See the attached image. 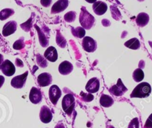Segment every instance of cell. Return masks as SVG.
Returning a JSON list of instances; mask_svg holds the SVG:
<instances>
[{"label": "cell", "mask_w": 152, "mask_h": 128, "mask_svg": "<svg viewBox=\"0 0 152 128\" xmlns=\"http://www.w3.org/2000/svg\"><path fill=\"white\" fill-rule=\"evenodd\" d=\"M37 82H38V84L42 87L48 86L52 83L51 74L48 72L42 73L37 77Z\"/></svg>", "instance_id": "obj_12"}, {"label": "cell", "mask_w": 152, "mask_h": 128, "mask_svg": "<svg viewBox=\"0 0 152 128\" xmlns=\"http://www.w3.org/2000/svg\"><path fill=\"white\" fill-rule=\"evenodd\" d=\"M144 78V72L141 68H137L133 72V79L136 82H141Z\"/></svg>", "instance_id": "obj_24"}, {"label": "cell", "mask_w": 152, "mask_h": 128, "mask_svg": "<svg viewBox=\"0 0 152 128\" xmlns=\"http://www.w3.org/2000/svg\"><path fill=\"white\" fill-rule=\"evenodd\" d=\"M99 102H100V104L102 107H110L111 106H112L114 104V99L111 96H109V95L103 94V95H101Z\"/></svg>", "instance_id": "obj_19"}, {"label": "cell", "mask_w": 152, "mask_h": 128, "mask_svg": "<svg viewBox=\"0 0 152 128\" xmlns=\"http://www.w3.org/2000/svg\"><path fill=\"white\" fill-rule=\"evenodd\" d=\"M29 99L31 103L34 104H37L40 103L42 99V95L39 89L37 87H32L29 94Z\"/></svg>", "instance_id": "obj_10"}, {"label": "cell", "mask_w": 152, "mask_h": 128, "mask_svg": "<svg viewBox=\"0 0 152 128\" xmlns=\"http://www.w3.org/2000/svg\"><path fill=\"white\" fill-rule=\"evenodd\" d=\"M86 1H88V3H94V2H96V0H86Z\"/></svg>", "instance_id": "obj_38"}, {"label": "cell", "mask_w": 152, "mask_h": 128, "mask_svg": "<svg viewBox=\"0 0 152 128\" xmlns=\"http://www.w3.org/2000/svg\"><path fill=\"white\" fill-rule=\"evenodd\" d=\"M149 22V16L145 13H140L136 18V22L140 27H144Z\"/></svg>", "instance_id": "obj_18"}, {"label": "cell", "mask_w": 152, "mask_h": 128, "mask_svg": "<svg viewBox=\"0 0 152 128\" xmlns=\"http://www.w3.org/2000/svg\"><path fill=\"white\" fill-rule=\"evenodd\" d=\"M73 65L69 61H63L59 65V71L61 74L63 75H68L73 70Z\"/></svg>", "instance_id": "obj_17"}, {"label": "cell", "mask_w": 152, "mask_h": 128, "mask_svg": "<svg viewBox=\"0 0 152 128\" xmlns=\"http://www.w3.org/2000/svg\"><path fill=\"white\" fill-rule=\"evenodd\" d=\"M55 128H65V127L62 123H59V124H58L56 125Z\"/></svg>", "instance_id": "obj_36"}, {"label": "cell", "mask_w": 152, "mask_h": 128, "mask_svg": "<svg viewBox=\"0 0 152 128\" xmlns=\"http://www.w3.org/2000/svg\"><path fill=\"white\" fill-rule=\"evenodd\" d=\"M83 48L86 51L94 52L96 49V43L90 37H85L83 40Z\"/></svg>", "instance_id": "obj_9"}, {"label": "cell", "mask_w": 152, "mask_h": 128, "mask_svg": "<svg viewBox=\"0 0 152 128\" xmlns=\"http://www.w3.org/2000/svg\"><path fill=\"white\" fill-rule=\"evenodd\" d=\"M13 49H16V50H21V49H23L25 47V43H24V38H20L19 40H16L14 43H13Z\"/></svg>", "instance_id": "obj_27"}, {"label": "cell", "mask_w": 152, "mask_h": 128, "mask_svg": "<svg viewBox=\"0 0 152 128\" xmlns=\"http://www.w3.org/2000/svg\"><path fill=\"white\" fill-rule=\"evenodd\" d=\"M139 127H140L139 119H138L137 118H133L132 121H131L128 128H139Z\"/></svg>", "instance_id": "obj_29"}, {"label": "cell", "mask_w": 152, "mask_h": 128, "mask_svg": "<svg viewBox=\"0 0 152 128\" xmlns=\"http://www.w3.org/2000/svg\"><path fill=\"white\" fill-rule=\"evenodd\" d=\"M144 127L145 128H152V114L150 115V116L148 117V118L147 119Z\"/></svg>", "instance_id": "obj_32"}, {"label": "cell", "mask_w": 152, "mask_h": 128, "mask_svg": "<svg viewBox=\"0 0 152 128\" xmlns=\"http://www.w3.org/2000/svg\"><path fill=\"white\" fill-rule=\"evenodd\" d=\"M107 9H108V6L103 1H96L93 4L94 12L99 16L103 15L107 11Z\"/></svg>", "instance_id": "obj_16"}, {"label": "cell", "mask_w": 152, "mask_h": 128, "mask_svg": "<svg viewBox=\"0 0 152 128\" xmlns=\"http://www.w3.org/2000/svg\"><path fill=\"white\" fill-rule=\"evenodd\" d=\"M40 120L42 123L48 124L51 121L53 118V115H52L51 110L47 106H42L40 110L39 113Z\"/></svg>", "instance_id": "obj_7"}, {"label": "cell", "mask_w": 152, "mask_h": 128, "mask_svg": "<svg viewBox=\"0 0 152 128\" xmlns=\"http://www.w3.org/2000/svg\"><path fill=\"white\" fill-rule=\"evenodd\" d=\"M16 65H17V66H19V67L23 66V63H22V61H21L19 59H16Z\"/></svg>", "instance_id": "obj_34"}, {"label": "cell", "mask_w": 152, "mask_h": 128, "mask_svg": "<svg viewBox=\"0 0 152 128\" xmlns=\"http://www.w3.org/2000/svg\"><path fill=\"white\" fill-rule=\"evenodd\" d=\"M99 80L96 77H93L88 81L86 86V89L89 93H96L99 89Z\"/></svg>", "instance_id": "obj_11"}, {"label": "cell", "mask_w": 152, "mask_h": 128, "mask_svg": "<svg viewBox=\"0 0 152 128\" xmlns=\"http://www.w3.org/2000/svg\"><path fill=\"white\" fill-rule=\"evenodd\" d=\"M1 70L4 75L10 77L14 74L15 71H16V68H15V65L9 60H5L1 64Z\"/></svg>", "instance_id": "obj_6"}, {"label": "cell", "mask_w": 152, "mask_h": 128, "mask_svg": "<svg viewBox=\"0 0 152 128\" xmlns=\"http://www.w3.org/2000/svg\"><path fill=\"white\" fill-rule=\"evenodd\" d=\"M80 95L83 98V100L84 101H91L94 99V95H92L91 94H85L84 92H81Z\"/></svg>", "instance_id": "obj_30"}, {"label": "cell", "mask_w": 152, "mask_h": 128, "mask_svg": "<svg viewBox=\"0 0 152 128\" xmlns=\"http://www.w3.org/2000/svg\"><path fill=\"white\" fill-rule=\"evenodd\" d=\"M62 95V91L59 89V86L56 85H53L49 89V98L50 101L53 105H56L59 101V98Z\"/></svg>", "instance_id": "obj_4"}, {"label": "cell", "mask_w": 152, "mask_h": 128, "mask_svg": "<svg viewBox=\"0 0 152 128\" xmlns=\"http://www.w3.org/2000/svg\"><path fill=\"white\" fill-rule=\"evenodd\" d=\"M14 13V10L13 9H10V8H5V9H3L2 10L0 11V20L3 21V20H5L7 19V18L10 17V16Z\"/></svg>", "instance_id": "obj_22"}, {"label": "cell", "mask_w": 152, "mask_h": 128, "mask_svg": "<svg viewBox=\"0 0 152 128\" xmlns=\"http://www.w3.org/2000/svg\"><path fill=\"white\" fill-rule=\"evenodd\" d=\"M95 19L89 12L86 10V7H82L80 16V22L84 29H91L94 25Z\"/></svg>", "instance_id": "obj_2"}, {"label": "cell", "mask_w": 152, "mask_h": 128, "mask_svg": "<svg viewBox=\"0 0 152 128\" xmlns=\"http://www.w3.org/2000/svg\"><path fill=\"white\" fill-rule=\"evenodd\" d=\"M151 92V85L146 82H142L138 84L131 94V98H146Z\"/></svg>", "instance_id": "obj_1"}, {"label": "cell", "mask_w": 152, "mask_h": 128, "mask_svg": "<svg viewBox=\"0 0 152 128\" xmlns=\"http://www.w3.org/2000/svg\"><path fill=\"white\" fill-rule=\"evenodd\" d=\"M126 91H127V88L125 86V85L123 84V83L122 82V80L120 78L118 79V81H117V84L111 86V89H110V92L113 95L118 97L122 96Z\"/></svg>", "instance_id": "obj_8"}, {"label": "cell", "mask_w": 152, "mask_h": 128, "mask_svg": "<svg viewBox=\"0 0 152 128\" xmlns=\"http://www.w3.org/2000/svg\"><path fill=\"white\" fill-rule=\"evenodd\" d=\"M4 77H3V76L0 75V88H1V86H2V85H3V83H4Z\"/></svg>", "instance_id": "obj_35"}, {"label": "cell", "mask_w": 152, "mask_h": 128, "mask_svg": "<svg viewBox=\"0 0 152 128\" xmlns=\"http://www.w3.org/2000/svg\"><path fill=\"white\" fill-rule=\"evenodd\" d=\"M76 12L74 11H70L68 12L64 16V19L66 22H72L75 20L76 19Z\"/></svg>", "instance_id": "obj_26"}, {"label": "cell", "mask_w": 152, "mask_h": 128, "mask_svg": "<svg viewBox=\"0 0 152 128\" xmlns=\"http://www.w3.org/2000/svg\"><path fill=\"white\" fill-rule=\"evenodd\" d=\"M28 75V71H25L24 74L14 77L11 80V86L16 89H21L24 86Z\"/></svg>", "instance_id": "obj_5"}, {"label": "cell", "mask_w": 152, "mask_h": 128, "mask_svg": "<svg viewBox=\"0 0 152 128\" xmlns=\"http://www.w3.org/2000/svg\"><path fill=\"white\" fill-rule=\"evenodd\" d=\"M37 63L39 64V65H40L41 67H42V68H45V67L47 66V61H46V59L45 58L43 57L42 55L40 54H37Z\"/></svg>", "instance_id": "obj_28"}, {"label": "cell", "mask_w": 152, "mask_h": 128, "mask_svg": "<svg viewBox=\"0 0 152 128\" xmlns=\"http://www.w3.org/2000/svg\"><path fill=\"white\" fill-rule=\"evenodd\" d=\"M71 31H72V34H74V36L78 37V38H83L86 35V31L83 27H77L76 28H72Z\"/></svg>", "instance_id": "obj_23"}, {"label": "cell", "mask_w": 152, "mask_h": 128, "mask_svg": "<svg viewBox=\"0 0 152 128\" xmlns=\"http://www.w3.org/2000/svg\"><path fill=\"white\" fill-rule=\"evenodd\" d=\"M56 43L61 48H65L66 46V41L59 32H58L57 35H56Z\"/></svg>", "instance_id": "obj_25"}, {"label": "cell", "mask_w": 152, "mask_h": 128, "mask_svg": "<svg viewBox=\"0 0 152 128\" xmlns=\"http://www.w3.org/2000/svg\"><path fill=\"white\" fill-rule=\"evenodd\" d=\"M37 28V31H38V34H39V43L41 44V46L42 47H46L48 45V37H46L45 34L39 29V28L37 26H36Z\"/></svg>", "instance_id": "obj_21"}, {"label": "cell", "mask_w": 152, "mask_h": 128, "mask_svg": "<svg viewBox=\"0 0 152 128\" xmlns=\"http://www.w3.org/2000/svg\"><path fill=\"white\" fill-rule=\"evenodd\" d=\"M31 19H30L29 20L27 21L26 22H25L24 24H22V25H21V28H23L25 31H30V29H31Z\"/></svg>", "instance_id": "obj_31"}, {"label": "cell", "mask_w": 152, "mask_h": 128, "mask_svg": "<svg viewBox=\"0 0 152 128\" xmlns=\"http://www.w3.org/2000/svg\"><path fill=\"white\" fill-rule=\"evenodd\" d=\"M125 46L131 49L137 50V49H140V43L138 39L132 38L131 39V40H128L127 42H126V43H125Z\"/></svg>", "instance_id": "obj_20"}, {"label": "cell", "mask_w": 152, "mask_h": 128, "mask_svg": "<svg viewBox=\"0 0 152 128\" xmlns=\"http://www.w3.org/2000/svg\"><path fill=\"white\" fill-rule=\"evenodd\" d=\"M45 58L50 62H55L58 59V53L53 46H50L46 49L44 54Z\"/></svg>", "instance_id": "obj_15"}, {"label": "cell", "mask_w": 152, "mask_h": 128, "mask_svg": "<svg viewBox=\"0 0 152 128\" xmlns=\"http://www.w3.org/2000/svg\"><path fill=\"white\" fill-rule=\"evenodd\" d=\"M4 62V57H3V55L0 54V70H1V66L2 63Z\"/></svg>", "instance_id": "obj_37"}, {"label": "cell", "mask_w": 152, "mask_h": 128, "mask_svg": "<svg viewBox=\"0 0 152 128\" xmlns=\"http://www.w3.org/2000/svg\"><path fill=\"white\" fill-rule=\"evenodd\" d=\"M68 0H58L51 8V13H58L63 11L68 7Z\"/></svg>", "instance_id": "obj_14"}, {"label": "cell", "mask_w": 152, "mask_h": 128, "mask_svg": "<svg viewBox=\"0 0 152 128\" xmlns=\"http://www.w3.org/2000/svg\"><path fill=\"white\" fill-rule=\"evenodd\" d=\"M62 109L64 112L68 115L72 114L75 107V98L72 94H67L65 95L62 101Z\"/></svg>", "instance_id": "obj_3"}, {"label": "cell", "mask_w": 152, "mask_h": 128, "mask_svg": "<svg viewBox=\"0 0 152 128\" xmlns=\"http://www.w3.org/2000/svg\"><path fill=\"white\" fill-rule=\"evenodd\" d=\"M17 28V23L15 21H10L4 25L2 29V35L4 37L13 34Z\"/></svg>", "instance_id": "obj_13"}, {"label": "cell", "mask_w": 152, "mask_h": 128, "mask_svg": "<svg viewBox=\"0 0 152 128\" xmlns=\"http://www.w3.org/2000/svg\"><path fill=\"white\" fill-rule=\"evenodd\" d=\"M41 4L43 7H49L52 2V0H41Z\"/></svg>", "instance_id": "obj_33"}]
</instances>
